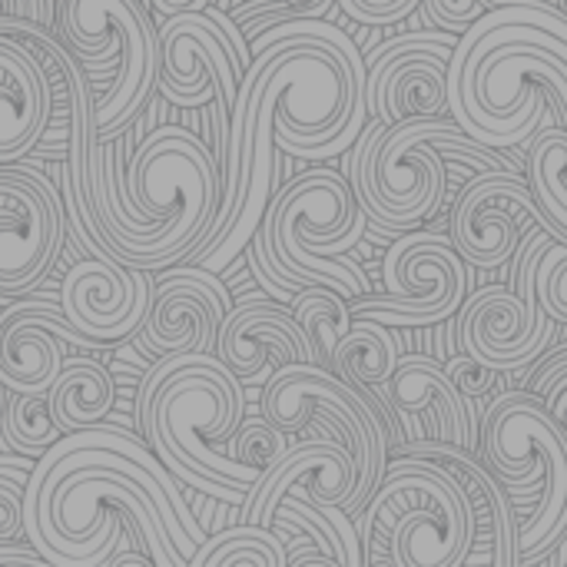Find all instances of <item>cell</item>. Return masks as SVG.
<instances>
[{
	"instance_id": "cell-29",
	"label": "cell",
	"mask_w": 567,
	"mask_h": 567,
	"mask_svg": "<svg viewBox=\"0 0 567 567\" xmlns=\"http://www.w3.org/2000/svg\"><path fill=\"white\" fill-rule=\"evenodd\" d=\"M535 289H538V302L542 309L555 319L567 322V246L555 243L545 259L538 262V276H535Z\"/></svg>"
},
{
	"instance_id": "cell-13",
	"label": "cell",
	"mask_w": 567,
	"mask_h": 567,
	"mask_svg": "<svg viewBox=\"0 0 567 567\" xmlns=\"http://www.w3.org/2000/svg\"><path fill=\"white\" fill-rule=\"evenodd\" d=\"M229 309L233 299L213 272L199 266L169 269L159 282H153V306L140 329V342L159 359L213 355Z\"/></svg>"
},
{
	"instance_id": "cell-26",
	"label": "cell",
	"mask_w": 567,
	"mask_h": 567,
	"mask_svg": "<svg viewBox=\"0 0 567 567\" xmlns=\"http://www.w3.org/2000/svg\"><path fill=\"white\" fill-rule=\"evenodd\" d=\"M0 432L7 439V445L13 452H20L23 458H43L63 439V432L56 429V422L50 415L47 392L43 395H13L3 409Z\"/></svg>"
},
{
	"instance_id": "cell-1",
	"label": "cell",
	"mask_w": 567,
	"mask_h": 567,
	"mask_svg": "<svg viewBox=\"0 0 567 567\" xmlns=\"http://www.w3.org/2000/svg\"><path fill=\"white\" fill-rule=\"evenodd\" d=\"M243 412V382L216 355H163L146 369L136 395L140 432L166 472L226 505H246L266 478L223 452Z\"/></svg>"
},
{
	"instance_id": "cell-41",
	"label": "cell",
	"mask_w": 567,
	"mask_h": 567,
	"mask_svg": "<svg viewBox=\"0 0 567 567\" xmlns=\"http://www.w3.org/2000/svg\"><path fill=\"white\" fill-rule=\"evenodd\" d=\"M565 3H567V0H565Z\"/></svg>"
},
{
	"instance_id": "cell-21",
	"label": "cell",
	"mask_w": 567,
	"mask_h": 567,
	"mask_svg": "<svg viewBox=\"0 0 567 567\" xmlns=\"http://www.w3.org/2000/svg\"><path fill=\"white\" fill-rule=\"evenodd\" d=\"M50 399V415L63 435L86 432L103 425V419L113 409L116 389L110 372L96 359H70L60 372V379L47 392Z\"/></svg>"
},
{
	"instance_id": "cell-25",
	"label": "cell",
	"mask_w": 567,
	"mask_h": 567,
	"mask_svg": "<svg viewBox=\"0 0 567 567\" xmlns=\"http://www.w3.org/2000/svg\"><path fill=\"white\" fill-rule=\"evenodd\" d=\"M186 567H289L286 538L269 528L236 525L206 538Z\"/></svg>"
},
{
	"instance_id": "cell-20",
	"label": "cell",
	"mask_w": 567,
	"mask_h": 567,
	"mask_svg": "<svg viewBox=\"0 0 567 567\" xmlns=\"http://www.w3.org/2000/svg\"><path fill=\"white\" fill-rule=\"evenodd\" d=\"M53 93L30 50L0 37V163L27 156L47 133Z\"/></svg>"
},
{
	"instance_id": "cell-27",
	"label": "cell",
	"mask_w": 567,
	"mask_h": 567,
	"mask_svg": "<svg viewBox=\"0 0 567 567\" xmlns=\"http://www.w3.org/2000/svg\"><path fill=\"white\" fill-rule=\"evenodd\" d=\"M233 458L243 462L246 468H256L262 475H269L289 452V435H282L276 425H269L266 419L239 425V432L233 435Z\"/></svg>"
},
{
	"instance_id": "cell-23",
	"label": "cell",
	"mask_w": 567,
	"mask_h": 567,
	"mask_svg": "<svg viewBox=\"0 0 567 567\" xmlns=\"http://www.w3.org/2000/svg\"><path fill=\"white\" fill-rule=\"evenodd\" d=\"M525 153V179L535 193V203L548 216L555 239L567 246V130L542 123Z\"/></svg>"
},
{
	"instance_id": "cell-3",
	"label": "cell",
	"mask_w": 567,
	"mask_h": 567,
	"mask_svg": "<svg viewBox=\"0 0 567 567\" xmlns=\"http://www.w3.org/2000/svg\"><path fill=\"white\" fill-rule=\"evenodd\" d=\"M365 213L336 169H312L289 186H279L259 233L246 246L256 279L282 302L292 292L322 286L346 302L369 296L365 272L342 256L365 233Z\"/></svg>"
},
{
	"instance_id": "cell-12",
	"label": "cell",
	"mask_w": 567,
	"mask_h": 567,
	"mask_svg": "<svg viewBox=\"0 0 567 567\" xmlns=\"http://www.w3.org/2000/svg\"><path fill=\"white\" fill-rule=\"evenodd\" d=\"M532 223L555 236L548 216L535 203L528 179L522 173H482L462 189L449 239L465 266L495 269L518 252Z\"/></svg>"
},
{
	"instance_id": "cell-5",
	"label": "cell",
	"mask_w": 567,
	"mask_h": 567,
	"mask_svg": "<svg viewBox=\"0 0 567 567\" xmlns=\"http://www.w3.org/2000/svg\"><path fill=\"white\" fill-rule=\"evenodd\" d=\"M482 452L502 488L528 492L542 485L538 512L515 532L518 561H542L567 532V432L532 392H508L485 412Z\"/></svg>"
},
{
	"instance_id": "cell-39",
	"label": "cell",
	"mask_w": 567,
	"mask_h": 567,
	"mask_svg": "<svg viewBox=\"0 0 567 567\" xmlns=\"http://www.w3.org/2000/svg\"><path fill=\"white\" fill-rule=\"evenodd\" d=\"M482 7H485V13L488 10H498V7H508V3H522V0H478Z\"/></svg>"
},
{
	"instance_id": "cell-6",
	"label": "cell",
	"mask_w": 567,
	"mask_h": 567,
	"mask_svg": "<svg viewBox=\"0 0 567 567\" xmlns=\"http://www.w3.org/2000/svg\"><path fill=\"white\" fill-rule=\"evenodd\" d=\"M455 130L462 126L449 123L445 116L405 120L395 126L372 120L362 130V136L355 140L349 186L375 233H415L445 206L449 176L432 143Z\"/></svg>"
},
{
	"instance_id": "cell-19",
	"label": "cell",
	"mask_w": 567,
	"mask_h": 567,
	"mask_svg": "<svg viewBox=\"0 0 567 567\" xmlns=\"http://www.w3.org/2000/svg\"><path fill=\"white\" fill-rule=\"evenodd\" d=\"M239 382H252L272 362L282 365H316V352L292 319V309L272 306L266 299H243L229 309L219 326L213 352Z\"/></svg>"
},
{
	"instance_id": "cell-17",
	"label": "cell",
	"mask_w": 567,
	"mask_h": 567,
	"mask_svg": "<svg viewBox=\"0 0 567 567\" xmlns=\"http://www.w3.org/2000/svg\"><path fill=\"white\" fill-rule=\"evenodd\" d=\"M63 346H93L50 302H17L0 316V385L13 395H43L60 379Z\"/></svg>"
},
{
	"instance_id": "cell-2",
	"label": "cell",
	"mask_w": 567,
	"mask_h": 567,
	"mask_svg": "<svg viewBox=\"0 0 567 567\" xmlns=\"http://www.w3.org/2000/svg\"><path fill=\"white\" fill-rule=\"evenodd\" d=\"M130 223L103 233L100 249L136 272L186 262L219 209V173L186 126L153 130L130 156Z\"/></svg>"
},
{
	"instance_id": "cell-28",
	"label": "cell",
	"mask_w": 567,
	"mask_h": 567,
	"mask_svg": "<svg viewBox=\"0 0 567 567\" xmlns=\"http://www.w3.org/2000/svg\"><path fill=\"white\" fill-rule=\"evenodd\" d=\"M37 462L0 455V545L23 538V488Z\"/></svg>"
},
{
	"instance_id": "cell-11",
	"label": "cell",
	"mask_w": 567,
	"mask_h": 567,
	"mask_svg": "<svg viewBox=\"0 0 567 567\" xmlns=\"http://www.w3.org/2000/svg\"><path fill=\"white\" fill-rule=\"evenodd\" d=\"M458 47L449 33H405L369 56L365 106L389 126L439 120L449 110V60Z\"/></svg>"
},
{
	"instance_id": "cell-22",
	"label": "cell",
	"mask_w": 567,
	"mask_h": 567,
	"mask_svg": "<svg viewBox=\"0 0 567 567\" xmlns=\"http://www.w3.org/2000/svg\"><path fill=\"white\" fill-rule=\"evenodd\" d=\"M399 359H402V346L389 326L375 319H352V329L336 349L332 375H339L342 382L369 395L372 385L382 389L392 379Z\"/></svg>"
},
{
	"instance_id": "cell-42",
	"label": "cell",
	"mask_w": 567,
	"mask_h": 567,
	"mask_svg": "<svg viewBox=\"0 0 567 567\" xmlns=\"http://www.w3.org/2000/svg\"><path fill=\"white\" fill-rule=\"evenodd\" d=\"M565 567H567V565H565Z\"/></svg>"
},
{
	"instance_id": "cell-30",
	"label": "cell",
	"mask_w": 567,
	"mask_h": 567,
	"mask_svg": "<svg viewBox=\"0 0 567 567\" xmlns=\"http://www.w3.org/2000/svg\"><path fill=\"white\" fill-rule=\"evenodd\" d=\"M445 375H449L452 389L458 392V399H462L465 409H468L475 399L488 395V392L498 385V375H502V372H495L492 365H485V362H478V359H472V355H455V359L445 362Z\"/></svg>"
},
{
	"instance_id": "cell-24",
	"label": "cell",
	"mask_w": 567,
	"mask_h": 567,
	"mask_svg": "<svg viewBox=\"0 0 567 567\" xmlns=\"http://www.w3.org/2000/svg\"><path fill=\"white\" fill-rule=\"evenodd\" d=\"M292 319L299 322V329L306 332L312 352H316V365L332 372L336 369V349L346 339V332L352 329V309L349 302L322 286L302 289L292 299Z\"/></svg>"
},
{
	"instance_id": "cell-34",
	"label": "cell",
	"mask_w": 567,
	"mask_h": 567,
	"mask_svg": "<svg viewBox=\"0 0 567 567\" xmlns=\"http://www.w3.org/2000/svg\"><path fill=\"white\" fill-rule=\"evenodd\" d=\"M542 405L555 415V422H558V425L567 432V375L558 379V385L542 399Z\"/></svg>"
},
{
	"instance_id": "cell-38",
	"label": "cell",
	"mask_w": 567,
	"mask_h": 567,
	"mask_svg": "<svg viewBox=\"0 0 567 567\" xmlns=\"http://www.w3.org/2000/svg\"><path fill=\"white\" fill-rule=\"evenodd\" d=\"M27 551H33L30 545H23V542H10V545H0V567H7L10 561H17L20 555H27Z\"/></svg>"
},
{
	"instance_id": "cell-31",
	"label": "cell",
	"mask_w": 567,
	"mask_h": 567,
	"mask_svg": "<svg viewBox=\"0 0 567 567\" xmlns=\"http://www.w3.org/2000/svg\"><path fill=\"white\" fill-rule=\"evenodd\" d=\"M422 0H339V7L359 20V23H372V27H385V23H399L405 20Z\"/></svg>"
},
{
	"instance_id": "cell-10",
	"label": "cell",
	"mask_w": 567,
	"mask_h": 567,
	"mask_svg": "<svg viewBox=\"0 0 567 567\" xmlns=\"http://www.w3.org/2000/svg\"><path fill=\"white\" fill-rule=\"evenodd\" d=\"M63 246V203L33 166H0V296L33 289Z\"/></svg>"
},
{
	"instance_id": "cell-16",
	"label": "cell",
	"mask_w": 567,
	"mask_h": 567,
	"mask_svg": "<svg viewBox=\"0 0 567 567\" xmlns=\"http://www.w3.org/2000/svg\"><path fill=\"white\" fill-rule=\"evenodd\" d=\"M558 322L548 312L528 316L515 289L488 286L465 299L462 312V349L465 355L492 365L495 372H515L532 365L551 346Z\"/></svg>"
},
{
	"instance_id": "cell-8",
	"label": "cell",
	"mask_w": 567,
	"mask_h": 567,
	"mask_svg": "<svg viewBox=\"0 0 567 567\" xmlns=\"http://www.w3.org/2000/svg\"><path fill=\"white\" fill-rule=\"evenodd\" d=\"M60 30L76 56L100 66L116 63L110 90L93 100V136L113 143L159 86V27L140 0H60Z\"/></svg>"
},
{
	"instance_id": "cell-18",
	"label": "cell",
	"mask_w": 567,
	"mask_h": 567,
	"mask_svg": "<svg viewBox=\"0 0 567 567\" xmlns=\"http://www.w3.org/2000/svg\"><path fill=\"white\" fill-rule=\"evenodd\" d=\"M392 415L402 422L409 445L425 442V422L435 435V445H452L462 452L478 449V435L472 429L468 409L452 389L445 365L432 355H402L392 379L382 385Z\"/></svg>"
},
{
	"instance_id": "cell-15",
	"label": "cell",
	"mask_w": 567,
	"mask_h": 567,
	"mask_svg": "<svg viewBox=\"0 0 567 567\" xmlns=\"http://www.w3.org/2000/svg\"><path fill=\"white\" fill-rule=\"evenodd\" d=\"M359 485L355 458L346 445L329 439H312L286 452V458L246 495L243 525L269 528L282 498H299L316 508H342L349 515L352 495Z\"/></svg>"
},
{
	"instance_id": "cell-32",
	"label": "cell",
	"mask_w": 567,
	"mask_h": 567,
	"mask_svg": "<svg viewBox=\"0 0 567 567\" xmlns=\"http://www.w3.org/2000/svg\"><path fill=\"white\" fill-rule=\"evenodd\" d=\"M429 10L445 30H462V33L478 17H485V7L478 0H429Z\"/></svg>"
},
{
	"instance_id": "cell-37",
	"label": "cell",
	"mask_w": 567,
	"mask_h": 567,
	"mask_svg": "<svg viewBox=\"0 0 567 567\" xmlns=\"http://www.w3.org/2000/svg\"><path fill=\"white\" fill-rule=\"evenodd\" d=\"M106 567H153V561L146 555H136V551H120L113 561H106Z\"/></svg>"
},
{
	"instance_id": "cell-7",
	"label": "cell",
	"mask_w": 567,
	"mask_h": 567,
	"mask_svg": "<svg viewBox=\"0 0 567 567\" xmlns=\"http://www.w3.org/2000/svg\"><path fill=\"white\" fill-rule=\"evenodd\" d=\"M262 419L282 435H299L306 429L319 439L349 449L359 468V485L349 515L362 512L385 478L389 468V419L379 412L372 395H362L339 375L319 365H282L262 385Z\"/></svg>"
},
{
	"instance_id": "cell-36",
	"label": "cell",
	"mask_w": 567,
	"mask_h": 567,
	"mask_svg": "<svg viewBox=\"0 0 567 567\" xmlns=\"http://www.w3.org/2000/svg\"><path fill=\"white\" fill-rule=\"evenodd\" d=\"M289 3L296 7L299 20H326L329 7H332L336 0H289Z\"/></svg>"
},
{
	"instance_id": "cell-4",
	"label": "cell",
	"mask_w": 567,
	"mask_h": 567,
	"mask_svg": "<svg viewBox=\"0 0 567 567\" xmlns=\"http://www.w3.org/2000/svg\"><path fill=\"white\" fill-rule=\"evenodd\" d=\"M362 555L392 567H465L478 518L465 488L435 462L395 458L355 522Z\"/></svg>"
},
{
	"instance_id": "cell-35",
	"label": "cell",
	"mask_w": 567,
	"mask_h": 567,
	"mask_svg": "<svg viewBox=\"0 0 567 567\" xmlns=\"http://www.w3.org/2000/svg\"><path fill=\"white\" fill-rule=\"evenodd\" d=\"M13 17L50 27V0H13Z\"/></svg>"
},
{
	"instance_id": "cell-40",
	"label": "cell",
	"mask_w": 567,
	"mask_h": 567,
	"mask_svg": "<svg viewBox=\"0 0 567 567\" xmlns=\"http://www.w3.org/2000/svg\"><path fill=\"white\" fill-rule=\"evenodd\" d=\"M3 409H7V402H3V385H0V419H3Z\"/></svg>"
},
{
	"instance_id": "cell-14",
	"label": "cell",
	"mask_w": 567,
	"mask_h": 567,
	"mask_svg": "<svg viewBox=\"0 0 567 567\" xmlns=\"http://www.w3.org/2000/svg\"><path fill=\"white\" fill-rule=\"evenodd\" d=\"M153 306V279L113 259H80L60 286L66 322L93 346H113L143 329Z\"/></svg>"
},
{
	"instance_id": "cell-9",
	"label": "cell",
	"mask_w": 567,
	"mask_h": 567,
	"mask_svg": "<svg viewBox=\"0 0 567 567\" xmlns=\"http://www.w3.org/2000/svg\"><path fill=\"white\" fill-rule=\"evenodd\" d=\"M385 296L355 299L349 309L359 319L395 326H439L468 299V266L442 233L399 236L382 262Z\"/></svg>"
},
{
	"instance_id": "cell-33",
	"label": "cell",
	"mask_w": 567,
	"mask_h": 567,
	"mask_svg": "<svg viewBox=\"0 0 567 567\" xmlns=\"http://www.w3.org/2000/svg\"><path fill=\"white\" fill-rule=\"evenodd\" d=\"M140 3L150 7V10H156L163 20L166 17H176V13H203L206 10L203 0H140Z\"/></svg>"
}]
</instances>
